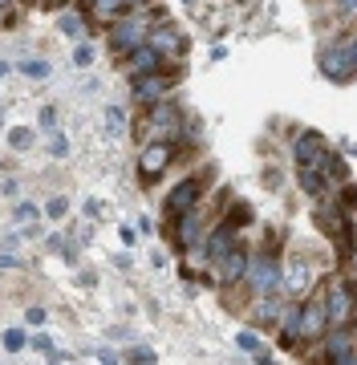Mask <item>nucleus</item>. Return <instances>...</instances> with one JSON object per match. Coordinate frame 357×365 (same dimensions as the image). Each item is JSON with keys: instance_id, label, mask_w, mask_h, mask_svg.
I'll list each match as a JSON object with an SVG mask.
<instances>
[{"instance_id": "obj_1", "label": "nucleus", "mask_w": 357, "mask_h": 365, "mask_svg": "<svg viewBox=\"0 0 357 365\" xmlns=\"http://www.w3.org/2000/svg\"><path fill=\"white\" fill-rule=\"evenodd\" d=\"M317 292H321V309H325V321H329V329L353 325L357 300H353V284H349V276H345V272L329 276V280H325Z\"/></svg>"}, {"instance_id": "obj_2", "label": "nucleus", "mask_w": 357, "mask_h": 365, "mask_svg": "<svg viewBox=\"0 0 357 365\" xmlns=\"http://www.w3.org/2000/svg\"><path fill=\"white\" fill-rule=\"evenodd\" d=\"M321 73L337 86H349L357 73V37L353 33H341V37H333L325 49H321Z\"/></svg>"}, {"instance_id": "obj_3", "label": "nucleus", "mask_w": 357, "mask_h": 365, "mask_svg": "<svg viewBox=\"0 0 357 365\" xmlns=\"http://www.w3.org/2000/svg\"><path fill=\"white\" fill-rule=\"evenodd\" d=\"M155 21H159V13H150V16H143V13H126V16H118V21H110V29H106V45H110V53L126 57V53L143 49V45H146V33H150V25H155Z\"/></svg>"}, {"instance_id": "obj_4", "label": "nucleus", "mask_w": 357, "mask_h": 365, "mask_svg": "<svg viewBox=\"0 0 357 365\" xmlns=\"http://www.w3.org/2000/svg\"><path fill=\"white\" fill-rule=\"evenodd\" d=\"M138 130L146 134V143H175V138H183V130H187L183 110H179L171 98H167V102H159V106H146Z\"/></svg>"}, {"instance_id": "obj_5", "label": "nucleus", "mask_w": 357, "mask_h": 365, "mask_svg": "<svg viewBox=\"0 0 357 365\" xmlns=\"http://www.w3.org/2000/svg\"><path fill=\"white\" fill-rule=\"evenodd\" d=\"M239 284L248 288L252 300L276 292V288H280V260H276V252L268 248V252H260V256H248V268H244V280H239Z\"/></svg>"}, {"instance_id": "obj_6", "label": "nucleus", "mask_w": 357, "mask_h": 365, "mask_svg": "<svg viewBox=\"0 0 357 365\" xmlns=\"http://www.w3.org/2000/svg\"><path fill=\"white\" fill-rule=\"evenodd\" d=\"M183 81V69L179 66H167V69H159V73H150V78H138V81H130V98H134V106H159V102H167V93L175 90Z\"/></svg>"}, {"instance_id": "obj_7", "label": "nucleus", "mask_w": 357, "mask_h": 365, "mask_svg": "<svg viewBox=\"0 0 357 365\" xmlns=\"http://www.w3.org/2000/svg\"><path fill=\"white\" fill-rule=\"evenodd\" d=\"M325 333H329V321L321 309V292H309L296 304V341H321Z\"/></svg>"}, {"instance_id": "obj_8", "label": "nucleus", "mask_w": 357, "mask_h": 365, "mask_svg": "<svg viewBox=\"0 0 357 365\" xmlns=\"http://www.w3.org/2000/svg\"><path fill=\"white\" fill-rule=\"evenodd\" d=\"M175 163V143H146L138 150V179L143 182H159L162 170Z\"/></svg>"}, {"instance_id": "obj_9", "label": "nucleus", "mask_w": 357, "mask_h": 365, "mask_svg": "<svg viewBox=\"0 0 357 365\" xmlns=\"http://www.w3.org/2000/svg\"><path fill=\"white\" fill-rule=\"evenodd\" d=\"M146 45H150V49L159 53L162 61H167V66H171L175 57H183L187 53V33L183 29H175V25H150V33H146Z\"/></svg>"}, {"instance_id": "obj_10", "label": "nucleus", "mask_w": 357, "mask_h": 365, "mask_svg": "<svg viewBox=\"0 0 357 365\" xmlns=\"http://www.w3.org/2000/svg\"><path fill=\"white\" fill-rule=\"evenodd\" d=\"M199 199H203V179L191 175V179L175 182L171 191H167V203H162V207H167V215L175 220V215H183V211H195Z\"/></svg>"}, {"instance_id": "obj_11", "label": "nucleus", "mask_w": 357, "mask_h": 365, "mask_svg": "<svg viewBox=\"0 0 357 365\" xmlns=\"http://www.w3.org/2000/svg\"><path fill=\"white\" fill-rule=\"evenodd\" d=\"M325 150H329V143H325L321 130H309V126L292 130V158H296V167H313Z\"/></svg>"}, {"instance_id": "obj_12", "label": "nucleus", "mask_w": 357, "mask_h": 365, "mask_svg": "<svg viewBox=\"0 0 357 365\" xmlns=\"http://www.w3.org/2000/svg\"><path fill=\"white\" fill-rule=\"evenodd\" d=\"M159 69H167V61H162L150 45H143V49H134V53H126V57H122V73H126L130 81L150 78V73H159Z\"/></svg>"}, {"instance_id": "obj_13", "label": "nucleus", "mask_w": 357, "mask_h": 365, "mask_svg": "<svg viewBox=\"0 0 357 365\" xmlns=\"http://www.w3.org/2000/svg\"><path fill=\"white\" fill-rule=\"evenodd\" d=\"M284 309H289V297L284 292H268V297H260L256 304H252V325H264V329H276L280 317H284Z\"/></svg>"}, {"instance_id": "obj_14", "label": "nucleus", "mask_w": 357, "mask_h": 365, "mask_svg": "<svg viewBox=\"0 0 357 365\" xmlns=\"http://www.w3.org/2000/svg\"><path fill=\"white\" fill-rule=\"evenodd\" d=\"M212 268H215V280H219L224 288L239 284V280H244V268H248V248H244V244H236V248L227 252L219 264H212Z\"/></svg>"}, {"instance_id": "obj_15", "label": "nucleus", "mask_w": 357, "mask_h": 365, "mask_svg": "<svg viewBox=\"0 0 357 365\" xmlns=\"http://www.w3.org/2000/svg\"><path fill=\"white\" fill-rule=\"evenodd\" d=\"M199 227H203V220H199V207H195V211H183V215H175V248H179V252H195Z\"/></svg>"}, {"instance_id": "obj_16", "label": "nucleus", "mask_w": 357, "mask_h": 365, "mask_svg": "<svg viewBox=\"0 0 357 365\" xmlns=\"http://www.w3.org/2000/svg\"><path fill=\"white\" fill-rule=\"evenodd\" d=\"M239 240H236V227H227V223H219V227H215L212 235H207V240H203V256H207V260L212 264H219L227 256V252L236 248Z\"/></svg>"}, {"instance_id": "obj_17", "label": "nucleus", "mask_w": 357, "mask_h": 365, "mask_svg": "<svg viewBox=\"0 0 357 365\" xmlns=\"http://www.w3.org/2000/svg\"><path fill=\"white\" fill-rule=\"evenodd\" d=\"M345 349H353V325L329 329V333H325V361H333V357L345 353Z\"/></svg>"}, {"instance_id": "obj_18", "label": "nucleus", "mask_w": 357, "mask_h": 365, "mask_svg": "<svg viewBox=\"0 0 357 365\" xmlns=\"http://www.w3.org/2000/svg\"><path fill=\"white\" fill-rule=\"evenodd\" d=\"M304 280H309V264H304V260H289V264H280V284L289 288V292H301Z\"/></svg>"}, {"instance_id": "obj_19", "label": "nucleus", "mask_w": 357, "mask_h": 365, "mask_svg": "<svg viewBox=\"0 0 357 365\" xmlns=\"http://www.w3.org/2000/svg\"><path fill=\"white\" fill-rule=\"evenodd\" d=\"M296 182H301V187H304V191H309V195H313V199L329 195V182L321 179V175H317V170H313V167H296Z\"/></svg>"}, {"instance_id": "obj_20", "label": "nucleus", "mask_w": 357, "mask_h": 365, "mask_svg": "<svg viewBox=\"0 0 357 365\" xmlns=\"http://www.w3.org/2000/svg\"><path fill=\"white\" fill-rule=\"evenodd\" d=\"M21 73L33 81H49V73H53V66L45 61V57H29V61H21Z\"/></svg>"}, {"instance_id": "obj_21", "label": "nucleus", "mask_w": 357, "mask_h": 365, "mask_svg": "<svg viewBox=\"0 0 357 365\" xmlns=\"http://www.w3.org/2000/svg\"><path fill=\"white\" fill-rule=\"evenodd\" d=\"M57 29H61L66 37H81V33H86V25H81L78 13H61V16H57Z\"/></svg>"}, {"instance_id": "obj_22", "label": "nucleus", "mask_w": 357, "mask_h": 365, "mask_svg": "<svg viewBox=\"0 0 357 365\" xmlns=\"http://www.w3.org/2000/svg\"><path fill=\"white\" fill-rule=\"evenodd\" d=\"M33 138H37V134L29 130V126H13V130H9V146H13V150H29Z\"/></svg>"}, {"instance_id": "obj_23", "label": "nucleus", "mask_w": 357, "mask_h": 365, "mask_svg": "<svg viewBox=\"0 0 357 365\" xmlns=\"http://www.w3.org/2000/svg\"><path fill=\"white\" fill-rule=\"evenodd\" d=\"M227 227H244V223H252V207H248V203H236V207H232V211H227Z\"/></svg>"}, {"instance_id": "obj_24", "label": "nucleus", "mask_w": 357, "mask_h": 365, "mask_svg": "<svg viewBox=\"0 0 357 365\" xmlns=\"http://www.w3.org/2000/svg\"><path fill=\"white\" fill-rule=\"evenodd\" d=\"M126 126V114H122V106H106V130L118 134Z\"/></svg>"}, {"instance_id": "obj_25", "label": "nucleus", "mask_w": 357, "mask_h": 365, "mask_svg": "<svg viewBox=\"0 0 357 365\" xmlns=\"http://www.w3.org/2000/svg\"><path fill=\"white\" fill-rule=\"evenodd\" d=\"M126 361L130 365H155V353L146 349V345H134V349L126 353Z\"/></svg>"}, {"instance_id": "obj_26", "label": "nucleus", "mask_w": 357, "mask_h": 365, "mask_svg": "<svg viewBox=\"0 0 357 365\" xmlns=\"http://www.w3.org/2000/svg\"><path fill=\"white\" fill-rule=\"evenodd\" d=\"M25 333H21V329H9V333H4V349H9V353H21V349H25Z\"/></svg>"}, {"instance_id": "obj_27", "label": "nucleus", "mask_w": 357, "mask_h": 365, "mask_svg": "<svg viewBox=\"0 0 357 365\" xmlns=\"http://www.w3.org/2000/svg\"><path fill=\"white\" fill-rule=\"evenodd\" d=\"M49 155H53V158H66L69 155V138H66V134H49Z\"/></svg>"}, {"instance_id": "obj_28", "label": "nucleus", "mask_w": 357, "mask_h": 365, "mask_svg": "<svg viewBox=\"0 0 357 365\" xmlns=\"http://www.w3.org/2000/svg\"><path fill=\"white\" fill-rule=\"evenodd\" d=\"M236 345H239L244 353H260V337H256L252 329H248V333H239V337H236Z\"/></svg>"}, {"instance_id": "obj_29", "label": "nucleus", "mask_w": 357, "mask_h": 365, "mask_svg": "<svg viewBox=\"0 0 357 365\" xmlns=\"http://www.w3.org/2000/svg\"><path fill=\"white\" fill-rule=\"evenodd\" d=\"M73 61H78V66H90V61H93V45H90V41H81L78 49H73Z\"/></svg>"}, {"instance_id": "obj_30", "label": "nucleus", "mask_w": 357, "mask_h": 365, "mask_svg": "<svg viewBox=\"0 0 357 365\" xmlns=\"http://www.w3.org/2000/svg\"><path fill=\"white\" fill-rule=\"evenodd\" d=\"M13 215H16V220H21V223L37 220V203H16V207H13Z\"/></svg>"}, {"instance_id": "obj_31", "label": "nucleus", "mask_w": 357, "mask_h": 365, "mask_svg": "<svg viewBox=\"0 0 357 365\" xmlns=\"http://www.w3.org/2000/svg\"><path fill=\"white\" fill-rule=\"evenodd\" d=\"M45 211H49V215H53V220H61V215H66V211H69V199H66V195L49 199V207H45Z\"/></svg>"}, {"instance_id": "obj_32", "label": "nucleus", "mask_w": 357, "mask_h": 365, "mask_svg": "<svg viewBox=\"0 0 357 365\" xmlns=\"http://www.w3.org/2000/svg\"><path fill=\"white\" fill-rule=\"evenodd\" d=\"M333 4V13H341V16H353V9H357V0H329Z\"/></svg>"}, {"instance_id": "obj_33", "label": "nucleus", "mask_w": 357, "mask_h": 365, "mask_svg": "<svg viewBox=\"0 0 357 365\" xmlns=\"http://www.w3.org/2000/svg\"><path fill=\"white\" fill-rule=\"evenodd\" d=\"M329 365H357V353H353V349H345V353H337Z\"/></svg>"}, {"instance_id": "obj_34", "label": "nucleus", "mask_w": 357, "mask_h": 365, "mask_svg": "<svg viewBox=\"0 0 357 365\" xmlns=\"http://www.w3.org/2000/svg\"><path fill=\"white\" fill-rule=\"evenodd\" d=\"M122 244H126V248H134V244H138V235H134V227H130V223H122Z\"/></svg>"}, {"instance_id": "obj_35", "label": "nucleus", "mask_w": 357, "mask_h": 365, "mask_svg": "<svg viewBox=\"0 0 357 365\" xmlns=\"http://www.w3.org/2000/svg\"><path fill=\"white\" fill-rule=\"evenodd\" d=\"M41 126H57V110H53V106H45V110H41Z\"/></svg>"}, {"instance_id": "obj_36", "label": "nucleus", "mask_w": 357, "mask_h": 365, "mask_svg": "<svg viewBox=\"0 0 357 365\" xmlns=\"http://www.w3.org/2000/svg\"><path fill=\"white\" fill-rule=\"evenodd\" d=\"M33 345H37L41 353H53V341L45 337V333H37V337H33Z\"/></svg>"}, {"instance_id": "obj_37", "label": "nucleus", "mask_w": 357, "mask_h": 365, "mask_svg": "<svg viewBox=\"0 0 357 365\" xmlns=\"http://www.w3.org/2000/svg\"><path fill=\"white\" fill-rule=\"evenodd\" d=\"M86 215H90V220H98V215H102V203H98V199H86Z\"/></svg>"}, {"instance_id": "obj_38", "label": "nucleus", "mask_w": 357, "mask_h": 365, "mask_svg": "<svg viewBox=\"0 0 357 365\" xmlns=\"http://www.w3.org/2000/svg\"><path fill=\"white\" fill-rule=\"evenodd\" d=\"M25 317H29V325H41V321H45V309H37V304H33Z\"/></svg>"}, {"instance_id": "obj_39", "label": "nucleus", "mask_w": 357, "mask_h": 365, "mask_svg": "<svg viewBox=\"0 0 357 365\" xmlns=\"http://www.w3.org/2000/svg\"><path fill=\"white\" fill-rule=\"evenodd\" d=\"M122 4H126V13H130V9H146V4H155V0H122Z\"/></svg>"}, {"instance_id": "obj_40", "label": "nucleus", "mask_w": 357, "mask_h": 365, "mask_svg": "<svg viewBox=\"0 0 357 365\" xmlns=\"http://www.w3.org/2000/svg\"><path fill=\"white\" fill-rule=\"evenodd\" d=\"M0 268H16V256H13V252H4V256H0Z\"/></svg>"}, {"instance_id": "obj_41", "label": "nucleus", "mask_w": 357, "mask_h": 365, "mask_svg": "<svg viewBox=\"0 0 357 365\" xmlns=\"http://www.w3.org/2000/svg\"><path fill=\"white\" fill-rule=\"evenodd\" d=\"M256 365H276V361H272V357H268V353L260 349V353H256Z\"/></svg>"}, {"instance_id": "obj_42", "label": "nucleus", "mask_w": 357, "mask_h": 365, "mask_svg": "<svg viewBox=\"0 0 357 365\" xmlns=\"http://www.w3.org/2000/svg\"><path fill=\"white\" fill-rule=\"evenodd\" d=\"M98 365H118V361H114V357H110V353H102V357H98Z\"/></svg>"}, {"instance_id": "obj_43", "label": "nucleus", "mask_w": 357, "mask_h": 365, "mask_svg": "<svg viewBox=\"0 0 357 365\" xmlns=\"http://www.w3.org/2000/svg\"><path fill=\"white\" fill-rule=\"evenodd\" d=\"M9 9H16V0H0V13H9Z\"/></svg>"}, {"instance_id": "obj_44", "label": "nucleus", "mask_w": 357, "mask_h": 365, "mask_svg": "<svg viewBox=\"0 0 357 365\" xmlns=\"http://www.w3.org/2000/svg\"><path fill=\"white\" fill-rule=\"evenodd\" d=\"M0 78H9V61H0Z\"/></svg>"}]
</instances>
